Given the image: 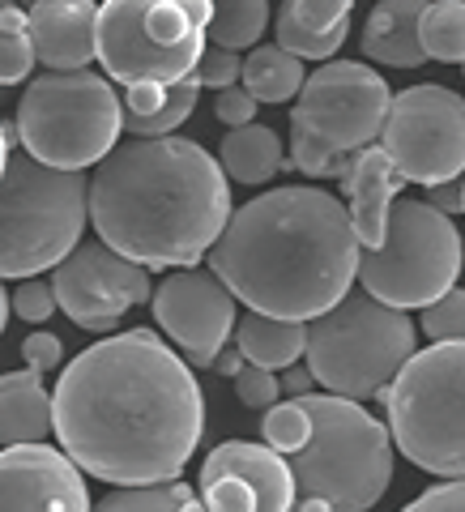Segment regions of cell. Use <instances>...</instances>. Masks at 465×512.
<instances>
[{
  "instance_id": "cell-13",
  "label": "cell",
  "mask_w": 465,
  "mask_h": 512,
  "mask_svg": "<svg viewBox=\"0 0 465 512\" xmlns=\"http://www.w3.org/2000/svg\"><path fill=\"white\" fill-rule=\"evenodd\" d=\"M52 291L60 299V312L77 329L90 333H107L128 308L154 299L150 269L128 261L116 248H107L103 239L99 244H82L69 261L52 269Z\"/></svg>"
},
{
  "instance_id": "cell-26",
  "label": "cell",
  "mask_w": 465,
  "mask_h": 512,
  "mask_svg": "<svg viewBox=\"0 0 465 512\" xmlns=\"http://www.w3.org/2000/svg\"><path fill=\"white\" fill-rule=\"evenodd\" d=\"M265 26H269V0H214V22H210L214 47L244 52V47L261 43Z\"/></svg>"
},
{
  "instance_id": "cell-19",
  "label": "cell",
  "mask_w": 465,
  "mask_h": 512,
  "mask_svg": "<svg viewBox=\"0 0 465 512\" xmlns=\"http://www.w3.org/2000/svg\"><path fill=\"white\" fill-rule=\"evenodd\" d=\"M355 0H282L278 9V47L299 60H329L342 52L350 35L346 13Z\"/></svg>"
},
{
  "instance_id": "cell-35",
  "label": "cell",
  "mask_w": 465,
  "mask_h": 512,
  "mask_svg": "<svg viewBox=\"0 0 465 512\" xmlns=\"http://www.w3.org/2000/svg\"><path fill=\"white\" fill-rule=\"evenodd\" d=\"M214 116L227 124V128H244L256 120V94L248 86H231V90H222L218 99H214Z\"/></svg>"
},
{
  "instance_id": "cell-22",
  "label": "cell",
  "mask_w": 465,
  "mask_h": 512,
  "mask_svg": "<svg viewBox=\"0 0 465 512\" xmlns=\"http://www.w3.org/2000/svg\"><path fill=\"white\" fill-rule=\"evenodd\" d=\"M235 346L244 350L252 367H269V372H286L308 355V325L303 320H282L265 312H248L235 329Z\"/></svg>"
},
{
  "instance_id": "cell-41",
  "label": "cell",
  "mask_w": 465,
  "mask_h": 512,
  "mask_svg": "<svg viewBox=\"0 0 465 512\" xmlns=\"http://www.w3.org/2000/svg\"><path fill=\"white\" fill-rule=\"evenodd\" d=\"M18 5H26V9H30V5H39V0H18Z\"/></svg>"
},
{
  "instance_id": "cell-31",
  "label": "cell",
  "mask_w": 465,
  "mask_h": 512,
  "mask_svg": "<svg viewBox=\"0 0 465 512\" xmlns=\"http://www.w3.org/2000/svg\"><path fill=\"white\" fill-rule=\"evenodd\" d=\"M419 329L427 333V342H465V291L453 286L444 299L427 303Z\"/></svg>"
},
{
  "instance_id": "cell-7",
  "label": "cell",
  "mask_w": 465,
  "mask_h": 512,
  "mask_svg": "<svg viewBox=\"0 0 465 512\" xmlns=\"http://www.w3.org/2000/svg\"><path fill=\"white\" fill-rule=\"evenodd\" d=\"M397 448L427 474L465 478V342H431L384 389Z\"/></svg>"
},
{
  "instance_id": "cell-21",
  "label": "cell",
  "mask_w": 465,
  "mask_h": 512,
  "mask_svg": "<svg viewBox=\"0 0 465 512\" xmlns=\"http://www.w3.org/2000/svg\"><path fill=\"white\" fill-rule=\"evenodd\" d=\"M47 431H56V397L43 389L39 372H5L0 380V440L13 444H43Z\"/></svg>"
},
{
  "instance_id": "cell-33",
  "label": "cell",
  "mask_w": 465,
  "mask_h": 512,
  "mask_svg": "<svg viewBox=\"0 0 465 512\" xmlns=\"http://www.w3.org/2000/svg\"><path fill=\"white\" fill-rule=\"evenodd\" d=\"M9 299H13V312H18L26 325H43V320H52V312L60 308V299H56L52 286H43L35 278H22L9 291Z\"/></svg>"
},
{
  "instance_id": "cell-16",
  "label": "cell",
  "mask_w": 465,
  "mask_h": 512,
  "mask_svg": "<svg viewBox=\"0 0 465 512\" xmlns=\"http://www.w3.org/2000/svg\"><path fill=\"white\" fill-rule=\"evenodd\" d=\"M0 512H94L82 466L47 444H13L0 457Z\"/></svg>"
},
{
  "instance_id": "cell-23",
  "label": "cell",
  "mask_w": 465,
  "mask_h": 512,
  "mask_svg": "<svg viewBox=\"0 0 465 512\" xmlns=\"http://www.w3.org/2000/svg\"><path fill=\"white\" fill-rule=\"evenodd\" d=\"M218 158H222V171H227L231 180H239V184H265L286 167L282 141H278L274 128H265V124L227 128Z\"/></svg>"
},
{
  "instance_id": "cell-36",
  "label": "cell",
  "mask_w": 465,
  "mask_h": 512,
  "mask_svg": "<svg viewBox=\"0 0 465 512\" xmlns=\"http://www.w3.org/2000/svg\"><path fill=\"white\" fill-rule=\"evenodd\" d=\"M402 512H465V478H448L444 487L423 491L414 504H406Z\"/></svg>"
},
{
  "instance_id": "cell-18",
  "label": "cell",
  "mask_w": 465,
  "mask_h": 512,
  "mask_svg": "<svg viewBox=\"0 0 465 512\" xmlns=\"http://www.w3.org/2000/svg\"><path fill=\"white\" fill-rule=\"evenodd\" d=\"M402 184H406V175L397 171V163L384 146H367V150L350 154V171L342 180V192H346L350 218H355V231L367 252L389 239V214L397 205V188Z\"/></svg>"
},
{
  "instance_id": "cell-27",
  "label": "cell",
  "mask_w": 465,
  "mask_h": 512,
  "mask_svg": "<svg viewBox=\"0 0 465 512\" xmlns=\"http://www.w3.org/2000/svg\"><path fill=\"white\" fill-rule=\"evenodd\" d=\"M423 47L431 60L465 64V0H436V5H427Z\"/></svg>"
},
{
  "instance_id": "cell-32",
  "label": "cell",
  "mask_w": 465,
  "mask_h": 512,
  "mask_svg": "<svg viewBox=\"0 0 465 512\" xmlns=\"http://www.w3.org/2000/svg\"><path fill=\"white\" fill-rule=\"evenodd\" d=\"M197 82L205 90H231L244 82V60H239V52H231V47H210V52L201 56L197 64Z\"/></svg>"
},
{
  "instance_id": "cell-17",
  "label": "cell",
  "mask_w": 465,
  "mask_h": 512,
  "mask_svg": "<svg viewBox=\"0 0 465 512\" xmlns=\"http://www.w3.org/2000/svg\"><path fill=\"white\" fill-rule=\"evenodd\" d=\"M26 22L47 73H77L99 56V9H94V0H39L26 9Z\"/></svg>"
},
{
  "instance_id": "cell-12",
  "label": "cell",
  "mask_w": 465,
  "mask_h": 512,
  "mask_svg": "<svg viewBox=\"0 0 465 512\" xmlns=\"http://www.w3.org/2000/svg\"><path fill=\"white\" fill-rule=\"evenodd\" d=\"M389 107V82L376 69H367L359 60H329L299 90L291 120L312 128L320 141L338 146L342 154H355L384 133Z\"/></svg>"
},
{
  "instance_id": "cell-6",
  "label": "cell",
  "mask_w": 465,
  "mask_h": 512,
  "mask_svg": "<svg viewBox=\"0 0 465 512\" xmlns=\"http://www.w3.org/2000/svg\"><path fill=\"white\" fill-rule=\"evenodd\" d=\"M214 0H103L99 60L124 86H180L210 52Z\"/></svg>"
},
{
  "instance_id": "cell-8",
  "label": "cell",
  "mask_w": 465,
  "mask_h": 512,
  "mask_svg": "<svg viewBox=\"0 0 465 512\" xmlns=\"http://www.w3.org/2000/svg\"><path fill=\"white\" fill-rule=\"evenodd\" d=\"M419 325L372 295H346L338 308L308 325V367L329 393L367 402L384 397L397 372L414 359Z\"/></svg>"
},
{
  "instance_id": "cell-5",
  "label": "cell",
  "mask_w": 465,
  "mask_h": 512,
  "mask_svg": "<svg viewBox=\"0 0 465 512\" xmlns=\"http://www.w3.org/2000/svg\"><path fill=\"white\" fill-rule=\"evenodd\" d=\"M90 218V180L60 171L35 154H5L0 188V274L9 282L35 278L82 248Z\"/></svg>"
},
{
  "instance_id": "cell-1",
  "label": "cell",
  "mask_w": 465,
  "mask_h": 512,
  "mask_svg": "<svg viewBox=\"0 0 465 512\" xmlns=\"http://www.w3.org/2000/svg\"><path fill=\"white\" fill-rule=\"evenodd\" d=\"M52 397L60 448L111 487L175 483L205 431L201 384L150 329L82 350Z\"/></svg>"
},
{
  "instance_id": "cell-29",
  "label": "cell",
  "mask_w": 465,
  "mask_h": 512,
  "mask_svg": "<svg viewBox=\"0 0 465 512\" xmlns=\"http://www.w3.org/2000/svg\"><path fill=\"white\" fill-rule=\"evenodd\" d=\"M286 167H299L303 175H312V180H320V175H338V180H346L350 154H342L338 146L320 141L312 128L291 120V158H286Z\"/></svg>"
},
{
  "instance_id": "cell-37",
  "label": "cell",
  "mask_w": 465,
  "mask_h": 512,
  "mask_svg": "<svg viewBox=\"0 0 465 512\" xmlns=\"http://www.w3.org/2000/svg\"><path fill=\"white\" fill-rule=\"evenodd\" d=\"M60 355H64V346H60L56 333H30V338L22 342V359H26L30 372H39V376L43 372H56Z\"/></svg>"
},
{
  "instance_id": "cell-24",
  "label": "cell",
  "mask_w": 465,
  "mask_h": 512,
  "mask_svg": "<svg viewBox=\"0 0 465 512\" xmlns=\"http://www.w3.org/2000/svg\"><path fill=\"white\" fill-rule=\"evenodd\" d=\"M239 86H248L256 94V103H286V99H299L308 77H303V64L295 52H286V47H256L244 60V82Z\"/></svg>"
},
{
  "instance_id": "cell-11",
  "label": "cell",
  "mask_w": 465,
  "mask_h": 512,
  "mask_svg": "<svg viewBox=\"0 0 465 512\" xmlns=\"http://www.w3.org/2000/svg\"><path fill=\"white\" fill-rule=\"evenodd\" d=\"M380 146L410 184L436 188L457 180L465 171V99L436 82L393 94Z\"/></svg>"
},
{
  "instance_id": "cell-9",
  "label": "cell",
  "mask_w": 465,
  "mask_h": 512,
  "mask_svg": "<svg viewBox=\"0 0 465 512\" xmlns=\"http://www.w3.org/2000/svg\"><path fill=\"white\" fill-rule=\"evenodd\" d=\"M124 107L99 73H43L18 103V133L26 154L60 171H82L116 150Z\"/></svg>"
},
{
  "instance_id": "cell-10",
  "label": "cell",
  "mask_w": 465,
  "mask_h": 512,
  "mask_svg": "<svg viewBox=\"0 0 465 512\" xmlns=\"http://www.w3.org/2000/svg\"><path fill=\"white\" fill-rule=\"evenodd\" d=\"M461 235L431 201H397L389 214V239L359 261L363 291L389 308H427L457 286Z\"/></svg>"
},
{
  "instance_id": "cell-40",
  "label": "cell",
  "mask_w": 465,
  "mask_h": 512,
  "mask_svg": "<svg viewBox=\"0 0 465 512\" xmlns=\"http://www.w3.org/2000/svg\"><path fill=\"white\" fill-rule=\"evenodd\" d=\"M214 367H218L222 376H231V380H235V376H239V372H244V367H248V359H244V350L235 346V350H222Z\"/></svg>"
},
{
  "instance_id": "cell-38",
  "label": "cell",
  "mask_w": 465,
  "mask_h": 512,
  "mask_svg": "<svg viewBox=\"0 0 465 512\" xmlns=\"http://www.w3.org/2000/svg\"><path fill=\"white\" fill-rule=\"evenodd\" d=\"M427 201L436 205L440 214H457V210H465V184H461V180L436 184V188H431V197H427Z\"/></svg>"
},
{
  "instance_id": "cell-20",
  "label": "cell",
  "mask_w": 465,
  "mask_h": 512,
  "mask_svg": "<svg viewBox=\"0 0 465 512\" xmlns=\"http://www.w3.org/2000/svg\"><path fill=\"white\" fill-rule=\"evenodd\" d=\"M423 13L427 0H380L363 26V56L393 69H419L431 60L423 47Z\"/></svg>"
},
{
  "instance_id": "cell-25",
  "label": "cell",
  "mask_w": 465,
  "mask_h": 512,
  "mask_svg": "<svg viewBox=\"0 0 465 512\" xmlns=\"http://www.w3.org/2000/svg\"><path fill=\"white\" fill-rule=\"evenodd\" d=\"M94 512H210L201 491L184 483H158V487H116L103 495Z\"/></svg>"
},
{
  "instance_id": "cell-39",
  "label": "cell",
  "mask_w": 465,
  "mask_h": 512,
  "mask_svg": "<svg viewBox=\"0 0 465 512\" xmlns=\"http://www.w3.org/2000/svg\"><path fill=\"white\" fill-rule=\"evenodd\" d=\"M312 384H320L312 367H286V372H282V393L308 397V393H312Z\"/></svg>"
},
{
  "instance_id": "cell-28",
  "label": "cell",
  "mask_w": 465,
  "mask_h": 512,
  "mask_svg": "<svg viewBox=\"0 0 465 512\" xmlns=\"http://www.w3.org/2000/svg\"><path fill=\"white\" fill-rule=\"evenodd\" d=\"M35 60L39 52H35V39H30V22L22 18V5L5 0V9H0V82L18 86L35 69Z\"/></svg>"
},
{
  "instance_id": "cell-30",
  "label": "cell",
  "mask_w": 465,
  "mask_h": 512,
  "mask_svg": "<svg viewBox=\"0 0 465 512\" xmlns=\"http://www.w3.org/2000/svg\"><path fill=\"white\" fill-rule=\"evenodd\" d=\"M261 431H265L269 448H278V453L291 457L312 436V414H308V406H303L299 397H291V402H278L274 410H265V427Z\"/></svg>"
},
{
  "instance_id": "cell-4",
  "label": "cell",
  "mask_w": 465,
  "mask_h": 512,
  "mask_svg": "<svg viewBox=\"0 0 465 512\" xmlns=\"http://www.w3.org/2000/svg\"><path fill=\"white\" fill-rule=\"evenodd\" d=\"M312 414L308 444L291 453L299 500L291 512H367L393 478V431L350 397H299Z\"/></svg>"
},
{
  "instance_id": "cell-2",
  "label": "cell",
  "mask_w": 465,
  "mask_h": 512,
  "mask_svg": "<svg viewBox=\"0 0 465 512\" xmlns=\"http://www.w3.org/2000/svg\"><path fill=\"white\" fill-rule=\"evenodd\" d=\"M363 239L325 188L291 184L252 197L231 214L210 252V269L252 312L282 320H320L359 278Z\"/></svg>"
},
{
  "instance_id": "cell-15",
  "label": "cell",
  "mask_w": 465,
  "mask_h": 512,
  "mask_svg": "<svg viewBox=\"0 0 465 512\" xmlns=\"http://www.w3.org/2000/svg\"><path fill=\"white\" fill-rule=\"evenodd\" d=\"M154 325L192 359V367H214L227 338L239 329L235 320V295L218 274L201 269H180L158 282L150 299Z\"/></svg>"
},
{
  "instance_id": "cell-34",
  "label": "cell",
  "mask_w": 465,
  "mask_h": 512,
  "mask_svg": "<svg viewBox=\"0 0 465 512\" xmlns=\"http://www.w3.org/2000/svg\"><path fill=\"white\" fill-rule=\"evenodd\" d=\"M235 393L239 402H244L248 410H274L278 406V393H282V380L269 372V367H244V372L235 376Z\"/></svg>"
},
{
  "instance_id": "cell-3",
  "label": "cell",
  "mask_w": 465,
  "mask_h": 512,
  "mask_svg": "<svg viewBox=\"0 0 465 512\" xmlns=\"http://www.w3.org/2000/svg\"><path fill=\"white\" fill-rule=\"evenodd\" d=\"M90 218L107 248L146 269H192L231 222L222 163L184 137H137L90 180Z\"/></svg>"
},
{
  "instance_id": "cell-14",
  "label": "cell",
  "mask_w": 465,
  "mask_h": 512,
  "mask_svg": "<svg viewBox=\"0 0 465 512\" xmlns=\"http://www.w3.org/2000/svg\"><path fill=\"white\" fill-rule=\"evenodd\" d=\"M197 491L210 512H291L299 500L291 457L252 440L218 444L201 461Z\"/></svg>"
}]
</instances>
